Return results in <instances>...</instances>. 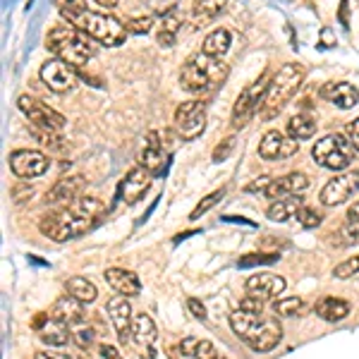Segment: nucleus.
I'll list each match as a JSON object with an SVG mask.
<instances>
[{"mask_svg":"<svg viewBox=\"0 0 359 359\" xmlns=\"http://www.w3.org/2000/svg\"><path fill=\"white\" fill-rule=\"evenodd\" d=\"M182 22L184 17L180 15V10H168V13L161 17V25H158V43L163 46V48H172L180 36V29H182Z\"/></svg>","mask_w":359,"mask_h":359,"instance_id":"nucleus-26","label":"nucleus"},{"mask_svg":"<svg viewBox=\"0 0 359 359\" xmlns=\"http://www.w3.org/2000/svg\"><path fill=\"white\" fill-rule=\"evenodd\" d=\"M69 25L82 29L86 36H91L96 43L115 48V46H123L127 39V27L125 22H120L118 17L108 13H96V10H84L82 15L69 17Z\"/></svg>","mask_w":359,"mask_h":359,"instance_id":"nucleus-5","label":"nucleus"},{"mask_svg":"<svg viewBox=\"0 0 359 359\" xmlns=\"http://www.w3.org/2000/svg\"><path fill=\"white\" fill-rule=\"evenodd\" d=\"M106 311L115 326L120 345H127L132 340V326H135V316H132V306L127 302V297H123V294L111 297L106 304Z\"/></svg>","mask_w":359,"mask_h":359,"instance_id":"nucleus-17","label":"nucleus"},{"mask_svg":"<svg viewBox=\"0 0 359 359\" xmlns=\"http://www.w3.org/2000/svg\"><path fill=\"white\" fill-rule=\"evenodd\" d=\"M316 132V120L306 113H297L294 118L287 123V135L292 139H309Z\"/></svg>","mask_w":359,"mask_h":359,"instance_id":"nucleus-32","label":"nucleus"},{"mask_svg":"<svg viewBox=\"0 0 359 359\" xmlns=\"http://www.w3.org/2000/svg\"><path fill=\"white\" fill-rule=\"evenodd\" d=\"M318 94L326 101H331L333 106H338L340 111H350V108H355L359 103V89L347 82H328L321 86Z\"/></svg>","mask_w":359,"mask_h":359,"instance_id":"nucleus-22","label":"nucleus"},{"mask_svg":"<svg viewBox=\"0 0 359 359\" xmlns=\"http://www.w3.org/2000/svg\"><path fill=\"white\" fill-rule=\"evenodd\" d=\"M299 151V142L292 137H285L283 132L271 130L266 132L262 144H259V156L264 161H283V158H292Z\"/></svg>","mask_w":359,"mask_h":359,"instance_id":"nucleus-15","label":"nucleus"},{"mask_svg":"<svg viewBox=\"0 0 359 359\" xmlns=\"http://www.w3.org/2000/svg\"><path fill=\"white\" fill-rule=\"evenodd\" d=\"M106 283L123 297H137L142 292V283H139L137 273H132L127 269H118V266L106 271Z\"/></svg>","mask_w":359,"mask_h":359,"instance_id":"nucleus-24","label":"nucleus"},{"mask_svg":"<svg viewBox=\"0 0 359 359\" xmlns=\"http://www.w3.org/2000/svg\"><path fill=\"white\" fill-rule=\"evenodd\" d=\"M347 3H350V0H343V10H340V22H343V25H347Z\"/></svg>","mask_w":359,"mask_h":359,"instance_id":"nucleus-53","label":"nucleus"},{"mask_svg":"<svg viewBox=\"0 0 359 359\" xmlns=\"http://www.w3.org/2000/svg\"><path fill=\"white\" fill-rule=\"evenodd\" d=\"M245 287L249 294H254V297H259L266 302V299H273L285 290V278L276 276V273H257V276L247 278Z\"/></svg>","mask_w":359,"mask_h":359,"instance_id":"nucleus-21","label":"nucleus"},{"mask_svg":"<svg viewBox=\"0 0 359 359\" xmlns=\"http://www.w3.org/2000/svg\"><path fill=\"white\" fill-rule=\"evenodd\" d=\"M347 218H350V221H359V201H355V204L350 206V211H347Z\"/></svg>","mask_w":359,"mask_h":359,"instance_id":"nucleus-51","label":"nucleus"},{"mask_svg":"<svg viewBox=\"0 0 359 359\" xmlns=\"http://www.w3.org/2000/svg\"><path fill=\"white\" fill-rule=\"evenodd\" d=\"M352 306L340 297H323L321 302H316V316H321L323 321H343V318L350 316Z\"/></svg>","mask_w":359,"mask_h":359,"instance_id":"nucleus-29","label":"nucleus"},{"mask_svg":"<svg viewBox=\"0 0 359 359\" xmlns=\"http://www.w3.org/2000/svg\"><path fill=\"white\" fill-rule=\"evenodd\" d=\"M233 147H235V139H225L223 147H218L216 151H213V161H216V163L225 161V158H228V154L233 151Z\"/></svg>","mask_w":359,"mask_h":359,"instance_id":"nucleus-45","label":"nucleus"},{"mask_svg":"<svg viewBox=\"0 0 359 359\" xmlns=\"http://www.w3.org/2000/svg\"><path fill=\"white\" fill-rule=\"evenodd\" d=\"M306 187H309V177H306L304 172H287V175H283V177L271 180L264 196L276 201V199H285V196L302 194Z\"/></svg>","mask_w":359,"mask_h":359,"instance_id":"nucleus-20","label":"nucleus"},{"mask_svg":"<svg viewBox=\"0 0 359 359\" xmlns=\"http://www.w3.org/2000/svg\"><path fill=\"white\" fill-rule=\"evenodd\" d=\"M357 192H359V172L350 170V172H343V175H335L333 180H328L326 187L318 194V199H321L323 206H338V204L350 201Z\"/></svg>","mask_w":359,"mask_h":359,"instance_id":"nucleus-12","label":"nucleus"},{"mask_svg":"<svg viewBox=\"0 0 359 359\" xmlns=\"http://www.w3.org/2000/svg\"><path fill=\"white\" fill-rule=\"evenodd\" d=\"M65 290H67V294L77 297L79 302H84V304H91V302H94V299L98 297L96 285H94L91 280H86V278H82V276L69 278V280L65 283Z\"/></svg>","mask_w":359,"mask_h":359,"instance_id":"nucleus-31","label":"nucleus"},{"mask_svg":"<svg viewBox=\"0 0 359 359\" xmlns=\"http://www.w3.org/2000/svg\"><path fill=\"white\" fill-rule=\"evenodd\" d=\"M187 309H189V314H192L194 318H199V321H206V306L201 304L199 299L189 297L187 299Z\"/></svg>","mask_w":359,"mask_h":359,"instance_id":"nucleus-44","label":"nucleus"},{"mask_svg":"<svg viewBox=\"0 0 359 359\" xmlns=\"http://www.w3.org/2000/svg\"><path fill=\"white\" fill-rule=\"evenodd\" d=\"M304 82V67L297 62H287L283 65L271 79L269 94L264 101V115L266 118H273L276 113H280L287 106V101L297 94V89Z\"/></svg>","mask_w":359,"mask_h":359,"instance_id":"nucleus-6","label":"nucleus"},{"mask_svg":"<svg viewBox=\"0 0 359 359\" xmlns=\"http://www.w3.org/2000/svg\"><path fill=\"white\" fill-rule=\"evenodd\" d=\"M321 36H323V48H333V46H335V39H331V32H328V29H323Z\"/></svg>","mask_w":359,"mask_h":359,"instance_id":"nucleus-50","label":"nucleus"},{"mask_svg":"<svg viewBox=\"0 0 359 359\" xmlns=\"http://www.w3.org/2000/svg\"><path fill=\"white\" fill-rule=\"evenodd\" d=\"M125 27L130 34H149L154 27V17L151 15H139V17H130L125 20Z\"/></svg>","mask_w":359,"mask_h":359,"instance_id":"nucleus-36","label":"nucleus"},{"mask_svg":"<svg viewBox=\"0 0 359 359\" xmlns=\"http://www.w3.org/2000/svg\"><path fill=\"white\" fill-rule=\"evenodd\" d=\"M304 206V199H299V194L294 196H285V199H276L273 204L266 208V216L276 223H285L290 218L297 216V211Z\"/></svg>","mask_w":359,"mask_h":359,"instance_id":"nucleus-28","label":"nucleus"},{"mask_svg":"<svg viewBox=\"0 0 359 359\" xmlns=\"http://www.w3.org/2000/svg\"><path fill=\"white\" fill-rule=\"evenodd\" d=\"M355 144L343 135H326L314 144L311 156L318 165L328 168V170H345L355 161Z\"/></svg>","mask_w":359,"mask_h":359,"instance_id":"nucleus-7","label":"nucleus"},{"mask_svg":"<svg viewBox=\"0 0 359 359\" xmlns=\"http://www.w3.org/2000/svg\"><path fill=\"white\" fill-rule=\"evenodd\" d=\"M177 350H180V355H184L189 359H216L218 357V350L211 340L194 338V335H187V338L180 340Z\"/></svg>","mask_w":359,"mask_h":359,"instance_id":"nucleus-27","label":"nucleus"},{"mask_svg":"<svg viewBox=\"0 0 359 359\" xmlns=\"http://www.w3.org/2000/svg\"><path fill=\"white\" fill-rule=\"evenodd\" d=\"M271 79H273V74L264 72L257 82L249 84L247 89L237 96L235 108H233V127H245L249 120L254 118V113L264 106L266 94H269V86H271Z\"/></svg>","mask_w":359,"mask_h":359,"instance_id":"nucleus-8","label":"nucleus"},{"mask_svg":"<svg viewBox=\"0 0 359 359\" xmlns=\"http://www.w3.org/2000/svg\"><path fill=\"white\" fill-rule=\"evenodd\" d=\"M50 161L48 156L34 149H20V151L10 154V170L22 180H34L41 177L43 172H48Z\"/></svg>","mask_w":359,"mask_h":359,"instance_id":"nucleus-13","label":"nucleus"},{"mask_svg":"<svg viewBox=\"0 0 359 359\" xmlns=\"http://www.w3.org/2000/svg\"><path fill=\"white\" fill-rule=\"evenodd\" d=\"M278 254H247L245 259H240V269H249V266H262V264H273L278 262Z\"/></svg>","mask_w":359,"mask_h":359,"instance_id":"nucleus-41","label":"nucleus"},{"mask_svg":"<svg viewBox=\"0 0 359 359\" xmlns=\"http://www.w3.org/2000/svg\"><path fill=\"white\" fill-rule=\"evenodd\" d=\"M50 314L57 316L60 321H65L67 326H82V323L86 321L84 302H79V299L72 297V294H62V297L53 304Z\"/></svg>","mask_w":359,"mask_h":359,"instance_id":"nucleus-25","label":"nucleus"},{"mask_svg":"<svg viewBox=\"0 0 359 359\" xmlns=\"http://www.w3.org/2000/svg\"><path fill=\"white\" fill-rule=\"evenodd\" d=\"M53 3L65 20H69V17H74V15H82L86 10V0H53Z\"/></svg>","mask_w":359,"mask_h":359,"instance_id":"nucleus-37","label":"nucleus"},{"mask_svg":"<svg viewBox=\"0 0 359 359\" xmlns=\"http://www.w3.org/2000/svg\"><path fill=\"white\" fill-rule=\"evenodd\" d=\"M151 177L154 175L147 170V168H142V165L132 168V170L125 175L123 182H120L118 199L125 201L127 206H135L137 201H142L144 194L149 192V187H151Z\"/></svg>","mask_w":359,"mask_h":359,"instance_id":"nucleus-14","label":"nucleus"},{"mask_svg":"<svg viewBox=\"0 0 359 359\" xmlns=\"http://www.w3.org/2000/svg\"><path fill=\"white\" fill-rule=\"evenodd\" d=\"M230 43H233V34H230L228 29H213V32L204 39L201 50H204L206 55L223 57L230 50Z\"/></svg>","mask_w":359,"mask_h":359,"instance_id":"nucleus-30","label":"nucleus"},{"mask_svg":"<svg viewBox=\"0 0 359 359\" xmlns=\"http://www.w3.org/2000/svg\"><path fill=\"white\" fill-rule=\"evenodd\" d=\"M175 130L187 142H192L206 130V106L201 101H184L175 111Z\"/></svg>","mask_w":359,"mask_h":359,"instance_id":"nucleus-10","label":"nucleus"},{"mask_svg":"<svg viewBox=\"0 0 359 359\" xmlns=\"http://www.w3.org/2000/svg\"><path fill=\"white\" fill-rule=\"evenodd\" d=\"M34 359H72V357L62 355V352H36Z\"/></svg>","mask_w":359,"mask_h":359,"instance_id":"nucleus-49","label":"nucleus"},{"mask_svg":"<svg viewBox=\"0 0 359 359\" xmlns=\"http://www.w3.org/2000/svg\"><path fill=\"white\" fill-rule=\"evenodd\" d=\"M347 135H350V142L355 144V149L359 151V118L350 127H347Z\"/></svg>","mask_w":359,"mask_h":359,"instance_id":"nucleus-48","label":"nucleus"},{"mask_svg":"<svg viewBox=\"0 0 359 359\" xmlns=\"http://www.w3.org/2000/svg\"><path fill=\"white\" fill-rule=\"evenodd\" d=\"M271 180L273 177H269V175H264V177H259V180H254V182H249L247 184V192H266V187L271 184Z\"/></svg>","mask_w":359,"mask_h":359,"instance_id":"nucleus-46","label":"nucleus"},{"mask_svg":"<svg viewBox=\"0 0 359 359\" xmlns=\"http://www.w3.org/2000/svg\"><path fill=\"white\" fill-rule=\"evenodd\" d=\"M240 309L247 311V314H264V299L254 297V294H247V297H242Z\"/></svg>","mask_w":359,"mask_h":359,"instance_id":"nucleus-43","label":"nucleus"},{"mask_svg":"<svg viewBox=\"0 0 359 359\" xmlns=\"http://www.w3.org/2000/svg\"><path fill=\"white\" fill-rule=\"evenodd\" d=\"M223 194H225V189H218V192H211L208 196H204V199L199 201V204L194 206V211L189 213V221H196L199 216H204V213L208 211V208H213L218 204V201L223 199Z\"/></svg>","mask_w":359,"mask_h":359,"instance_id":"nucleus-35","label":"nucleus"},{"mask_svg":"<svg viewBox=\"0 0 359 359\" xmlns=\"http://www.w3.org/2000/svg\"><path fill=\"white\" fill-rule=\"evenodd\" d=\"M17 106H20V111L29 118V123H34L39 130H46V132H62L65 130V125H67L65 115H60L55 108H50L48 103L39 101V98L20 96Z\"/></svg>","mask_w":359,"mask_h":359,"instance_id":"nucleus-9","label":"nucleus"},{"mask_svg":"<svg viewBox=\"0 0 359 359\" xmlns=\"http://www.w3.org/2000/svg\"><path fill=\"white\" fill-rule=\"evenodd\" d=\"M228 74L230 67L221 57L206 55L204 50H199V53H192L184 60L182 72H180V84L189 94H206V91L223 86Z\"/></svg>","mask_w":359,"mask_h":359,"instance_id":"nucleus-3","label":"nucleus"},{"mask_svg":"<svg viewBox=\"0 0 359 359\" xmlns=\"http://www.w3.org/2000/svg\"><path fill=\"white\" fill-rule=\"evenodd\" d=\"M294 218H297L302 228H316V225H321V213L314 211V208H309V206L299 208L297 216H294Z\"/></svg>","mask_w":359,"mask_h":359,"instance_id":"nucleus-39","label":"nucleus"},{"mask_svg":"<svg viewBox=\"0 0 359 359\" xmlns=\"http://www.w3.org/2000/svg\"><path fill=\"white\" fill-rule=\"evenodd\" d=\"M228 0H194L192 3V15L196 22H208L213 17H218L225 10Z\"/></svg>","mask_w":359,"mask_h":359,"instance_id":"nucleus-33","label":"nucleus"},{"mask_svg":"<svg viewBox=\"0 0 359 359\" xmlns=\"http://www.w3.org/2000/svg\"><path fill=\"white\" fill-rule=\"evenodd\" d=\"M72 340H74V345L79 347V350H89L91 345H94V340H96V333H94V328H89V326H77L72 331Z\"/></svg>","mask_w":359,"mask_h":359,"instance_id":"nucleus-38","label":"nucleus"},{"mask_svg":"<svg viewBox=\"0 0 359 359\" xmlns=\"http://www.w3.org/2000/svg\"><path fill=\"white\" fill-rule=\"evenodd\" d=\"M108 213V206L96 196H79L72 204H65L57 211L41 218L39 230L53 242H67L94 230L101 218Z\"/></svg>","mask_w":359,"mask_h":359,"instance_id":"nucleus-1","label":"nucleus"},{"mask_svg":"<svg viewBox=\"0 0 359 359\" xmlns=\"http://www.w3.org/2000/svg\"><path fill=\"white\" fill-rule=\"evenodd\" d=\"M120 0H96V5H101V8H106V10H111V8H115Z\"/></svg>","mask_w":359,"mask_h":359,"instance_id":"nucleus-52","label":"nucleus"},{"mask_svg":"<svg viewBox=\"0 0 359 359\" xmlns=\"http://www.w3.org/2000/svg\"><path fill=\"white\" fill-rule=\"evenodd\" d=\"M132 343H135L139 357L156 359V343H158V331L149 314H137L135 326H132Z\"/></svg>","mask_w":359,"mask_h":359,"instance_id":"nucleus-16","label":"nucleus"},{"mask_svg":"<svg viewBox=\"0 0 359 359\" xmlns=\"http://www.w3.org/2000/svg\"><path fill=\"white\" fill-rule=\"evenodd\" d=\"M101 357H103V359H123V355L118 352V347L106 345V343L101 345Z\"/></svg>","mask_w":359,"mask_h":359,"instance_id":"nucleus-47","label":"nucleus"},{"mask_svg":"<svg viewBox=\"0 0 359 359\" xmlns=\"http://www.w3.org/2000/svg\"><path fill=\"white\" fill-rule=\"evenodd\" d=\"M46 48L55 57L65 60L72 67H84L91 57H96L98 46L77 27H53L46 36Z\"/></svg>","mask_w":359,"mask_h":359,"instance_id":"nucleus-4","label":"nucleus"},{"mask_svg":"<svg viewBox=\"0 0 359 359\" xmlns=\"http://www.w3.org/2000/svg\"><path fill=\"white\" fill-rule=\"evenodd\" d=\"M230 328H233V333L237 338L245 340L254 352H271L283 338V326L276 316L247 314V311H242V309L230 314Z\"/></svg>","mask_w":359,"mask_h":359,"instance_id":"nucleus-2","label":"nucleus"},{"mask_svg":"<svg viewBox=\"0 0 359 359\" xmlns=\"http://www.w3.org/2000/svg\"><path fill=\"white\" fill-rule=\"evenodd\" d=\"M340 237H343V245H357L359 242V221H347L340 230Z\"/></svg>","mask_w":359,"mask_h":359,"instance_id":"nucleus-42","label":"nucleus"},{"mask_svg":"<svg viewBox=\"0 0 359 359\" xmlns=\"http://www.w3.org/2000/svg\"><path fill=\"white\" fill-rule=\"evenodd\" d=\"M139 163L147 168L154 177H161L168 168V154L163 151V144H161L158 132H149L147 144H144L142 154H139Z\"/></svg>","mask_w":359,"mask_h":359,"instance_id":"nucleus-19","label":"nucleus"},{"mask_svg":"<svg viewBox=\"0 0 359 359\" xmlns=\"http://www.w3.org/2000/svg\"><path fill=\"white\" fill-rule=\"evenodd\" d=\"M335 278H340V280H345V278H352V276H359V257H352L347 259V262L338 264L333 271Z\"/></svg>","mask_w":359,"mask_h":359,"instance_id":"nucleus-40","label":"nucleus"},{"mask_svg":"<svg viewBox=\"0 0 359 359\" xmlns=\"http://www.w3.org/2000/svg\"><path fill=\"white\" fill-rule=\"evenodd\" d=\"M41 82L48 86L55 94H67L77 86V67L67 65L60 57H53V60H46L41 72H39Z\"/></svg>","mask_w":359,"mask_h":359,"instance_id":"nucleus-11","label":"nucleus"},{"mask_svg":"<svg viewBox=\"0 0 359 359\" xmlns=\"http://www.w3.org/2000/svg\"><path fill=\"white\" fill-rule=\"evenodd\" d=\"M273 309H276V314H280V316H294L304 309V302L299 297H283L273 304Z\"/></svg>","mask_w":359,"mask_h":359,"instance_id":"nucleus-34","label":"nucleus"},{"mask_svg":"<svg viewBox=\"0 0 359 359\" xmlns=\"http://www.w3.org/2000/svg\"><path fill=\"white\" fill-rule=\"evenodd\" d=\"M34 328H36L39 338H41L48 347H62L72 340L69 326L53 314H41L36 321H34Z\"/></svg>","mask_w":359,"mask_h":359,"instance_id":"nucleus-18","label":"nucleus"},{"mask_svg":"<svg viewBox=\"0 0 359 359\" xmlns=\"http://www.w3.org/2000/svg\"><path fill=\"white\" fill-rule=\"evenodd\" d=\"M216 359H223V357H216Z\"/></svg>","mask_w":359,"mask_h":359,"instance_id":"nucleus-54","label":"nucleus"},{"mask_svg":"<svg viewBox=\"0 0 359 359\" xmlns=\"http://www.w3.org/2000/svg\"><path fill=\"white\" fill-rule=\"evenodd\" d=\"M84 189V177L72 175V177H60L53 187L46 194V204H72L74 199H79V192Z\"/></svg>","mask_w":359,"mask_h":359,"instance_id":"nucleus-23","label":"nucleus"}]
</instances>
